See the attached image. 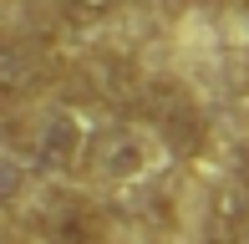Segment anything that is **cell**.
I'll list each match as a JSON object with an SVG mask.
<instances>
[{"label": "cell", "mask_w": 249, "mask_h": 244, "mask_svg": "<svg viewBox=\"0 0 249 244\" xmlns=\"http://www.w3.org/2000/svg\"><path fill=\"white\" fill-rule=\"evenodd\" d=\"M41 234L46 244H112V224L92 198L56 193L51 204H41Z\"/></svg>", "instance_id": "obj_3"}, {"label": "cell", "mask_w": 249, "mask_h": 244, "mask_svg": "<svg viewBox=\"0 0 249 244\" xmlns=\"http://www.w3.org/2000/svg\"><path fill=\"white\" fill-rule=\"evenodd\" d=\"M56 5H61L66 16H76V20H102V16H112L117 0H56Z\"/></svg>", "instance_id": "obj_9"}, {"label": "cell", "mask_w": 249, "mask_h": 244, "mask_svg": "<svg viewBox=\"0 0 249 244\" xmlns=\"http://www.w3.org/2000/svg\"><path fill=\"white\" fill-rule=\"evenodd\" d=\"M0 244H10V229H5V219H0Z\"/></svg>", "instance_id": "obj_11"}, {"label": "cell", "mask_w": 249, "mask_h": 244, "mask_svg": "<svg viewBox=\"0 0 249 244\" xmlns=\"http://www.w3.org/2000/svg\"><path fill=\"white\" fill-rule=\"evenodd\" d=\"M138 117H148L158 142H163L173 158H183V163L203 158V148H209V117H203L198 97L188 92L178 76H148V82H142Z\"/></svg>", "instance_id": "obj_1"}, {"label": "cell", "mask_w": 249, "mask_h": 244, "mask_svg": "<svg viewBox=\"0 0 249 244\" xmlns=\"http://www.w3.org/2000/svg\"><path fill=\"white\" fill-rule=\"evenodd\" d=\"M87 148H92V127L71 107L36 117V127L26 132V158L36 173H76L87 163Z\"/></svg>", "instance_id": "obj_2"}, {"label": "cell", "mask_w": 249, "mask_h": 244, "mask_svg": "<svg viewBox=\"0 0 249 244\" xmlns=\"http://www.w3.org/2000/svg\"><path fill=\"white\" fill-rule=\"evenodd\" d=\"M87 76H92V97H97V102H107L112 112H138V102H142V82H148V76H142L132 61H122V56H102V61L87 66Z\"/></svg>", "instance_id": "obj_5"}, {"label": "cell", "mask_w": 249, "mask_h": 244, "mask_svg": "<svg viewBox=\"0 0 249 244\" xmlns=\"http://www.w3.org/2000/svg\"><path fill=\"white\" fill-rule=\"evenodd\" d=\"M41 56L26 46V41L5 36L0 31V97H31L41 87Z\"/></svg>", "instance_id": "obj_7"}, {"label": "cell", "mask_w": 249, "mask_h": 244, "mask_svg": "<svg viewBox=\"0 0 249 244\" xmlns=\"http://www.w3.org/2000/svg\"><path fill=\"white\" fill-rule=\"evenodd\" d=\"M26 198H31V168L0 158V209H16V204H26Z\"/></svg>", "instance_id": "obj_8"}, {"label": "cell", "mask_w": 249, "mask_h": 244, "mask_svg": "<svg viewBox=\"0 0 249 244\" xmlns=\"http://www.w3.org/2000/svg\"><path fill=\"white\" fill-rule=\"evenodd\" d=\"M203 5H249V0H203Z\"/></svg>", "instance_id": "obj_10"}, {"label": "cell", "mask_w": 249, "mask_h": 244, "mask_svg": "<svg viewBox=\"0 0 249 244\" xmlns=\"http://www.w3.org/2000/svg\"><path fill=\"white\" fill-rule=\"evenodd\" d=\"M203 244H249V183H229L213 193Z\"/></svg>", "instance_id": "obj_6"}, {"label": "cell", "mask_w": 249, "mask_h": 244, "mask_svg": "<svg viewBox=\"0 0 249 244\" xmlns=\"http://www.w3.org/2000/svg\"><path fill=\"white\" fill-rule=\"evenodd\" d=\"M87 168L107 183H132L148 173V142L138 138L122 122H107V127L92 132V148H87Z\"/></svg>", "instance_id": "obj_4"}]
</instances>
